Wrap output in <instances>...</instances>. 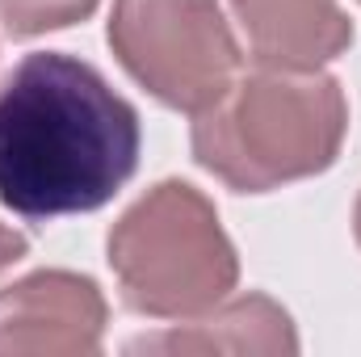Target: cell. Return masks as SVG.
I'll list each match as a JSON object with an SVG mask.
<instances>
[{"instance_id": "8", "label": "cell", "mask_w": 361, "mask_h": 357, "mask_svg": "<svg viewBox=\"0 0 361 357\" xmlns=\"http://www.w3.org/2000/svg\"><path fill=\"white\" fill-rule=\"evenodd\" d=\"M97 0H0V21L8 38H34L47 30H63L72 21H85Z\"/></svg>"}, {"instance_id": "7", "label": "cell", "mask_w": 361, "mask_h": 357, "mask_svg": "<svg viewBox=\"0 0 361 357\" xmlns=\"http://www.w3.org/2000/svg\"><path fill=\"white\" fill-rule=\"evenodd\" d=\"M130 349H197V353H294L298 341H294V328H290V315L265 298V294H248V298H235L227 303L223 311L206 315V320H193L189 332H164V337H143V341H130Z\"/></svg>"}, {"instance_id": "2", "label": "cell", "mask_w": 361, "mask_h": 357, "mask_svg": "<svg viewBox=\"0 0 361 357\" xmlns=\"http://www.w3.org/2000/svg\"><path fill=\"white\" fill-rule=\"evenodd\" d=\"M349 131V105L332 76L261 63L193 114V156L235 193H265L324 173Z\"/></svg>"}, {"instance_id": "6", "label": "cell", "mask_w": 361, "mask_h": 357, "mask_svg": "<svg viewBox=\"0 0 361 357\" xmlns=\"http://www.w3.org/2000/svg\"><path fill=\"white\" fill-rule=\"evenodd\" d=\"M252 55L269 68L315 72L353 42L341 0H231Z\"/></svg>"}, {"instance_id": "9", "label": "cell", "mask_w": 361, "mask_h": 357, "mask_svg": "<svg viewBox=\"0 0 361 357\" xmlns=\"http://www.w3.org/2000/svg\"><path fill=\"white\" fill-rule=\"evenodd\" d=\"M25 248H30V244H25V236H17L13 227H4V223H0V273H4L8 265H17V261L25 257Z\"/></svg>"}, {"instance_id": "3", "label": "cell", "mask_w": 361, "mask_h": 357, "mask_svg": "<svg viewBox=\"0 0 361 357\" xmlns=\"http://www.w3.org/2000/svg\"><path fill=\"white\" fill-rule=\"evenodd\" d=\"M109 265L139 315L180 320L210 311L235 290L240 261L214 206L185 181L147 189L109 231Z\"/></svg>"}, {"instance_id": "5", "label": "cell", "mask_w": 361, "mask_h": 357, "mask_svg": "<svg viewBox=\"0 0 361 357\" xmlns=\"http://www.w3.org/2000/svg\"><path fill=\"white\" fill-rule=\"evenodd\" d=\"M105 298L92 277L42 269L0 290V353H97Z\"/></svg>"}, {"instance_id": "4", "label": "cell", "mask_w": 361, "mask_h": 357, "mask_svg": "<svg viewBox=\"0 0 361 357\" xmlns=\"http://www.w3.org/2000/svg\"><path fill=\"white\" fill-rule=\"evenodd\" d=\"M109 47L156 101L202 114L240 76L235 34L214 0H114Z\"/></svg>"}, {"instance_id": "10", "label": "cell", "mask_w": 361, "mask_h": 357, "mask_svg": "<svg viewBox=\"0 0 361 357\" xmlns=\"http://www.w3.org/2000/svg\"><path fill=\"white\" fill-rule=\"evenodd\" d=\"M353 231H357V244H361V198H357V214H353Z\"/></svg>"}, {"instance_id": "1", "label": "cell", "mask_w": 361, "mask_h": 357, "mask_svg": "<svg viewBox=\"0 0 361 357\" xmlns=\"http://www.w3.org/2000/svg\"><path fill=\"white\" fill-rule=\"evenodd\" d=\"M139 164V114L105 76L59 51L0 80V202L21 219L105 206Z\"/></svg>"}]
</instances>
